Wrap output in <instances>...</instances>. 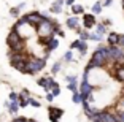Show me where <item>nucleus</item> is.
Returning <instances> with one entry per match:
<instances>
[{"label":"nucleus","mask_w":124,"mask_h":122,"mask_svg":"<svg viewBox=\"0 0 124 122\" xmlns=\"http://www.w3.org/2000/svg\"><path fill=\"white\" fill-rule=\"evenodd\" d=\"M103 24H105V25H110V24H111V21H110V19H105V21H103Z\"/></svg>","instance_id":"58836bf2"},{"label":"nucleus","mask_w":124,"mask_h":122,"mask_svg":"<svg viewBox=\"0 0 124 122\" xmlns=\"http://www.w3.org/2000/svg\"><path fill=\"white\" fill-rule=\"evenodd\" d=\"M27 122H37V121H33V119H27Z\"/></svg>","instance_id":"a19ab883"},{"label":"nucleus","mask_w":124,"mask_h":122,"mask_svg":"<svg viewBox=\"0 0 124 122\" xmlns=\"http://www.w3.org/2000/svg\"><path fill=\"white\" fill-rule=\"evenodd\" d=\"M95 32H97L99 35H103V33L107 32V25L105 24H97L95 25Z\"/></svg>","instance_id":"412c9836"},{"label":"nucleus","mask_w":124,"mask_h":122,"mask_svg":"<svg viewBox=\"0 0 124 122\" xmlns=\"http://www.w3.org/2000/svg\"><path fill=\"white\" fill-rule=\"evenodd\" d=\"M116 116H118V121H119V122H124V111L116 113Z\"/></svg>","instance_id":"473e14b6"},{"label":"nucleus","mask_w":124,"mask_h":122,"mask_svg":"<svg viewBox=\"0 0 124 122\" xmlns=\"http://www.w3.org/2000/svg\"><path fill=\"white\" fill-rule=\"evenodd\" d=\"M78 51H80L81 54H86V51H88V44H86V41H83V40L80 41V46H78Z\"/></svg>","instance_id":"4be33fe9"},{"label":"nucleus","mask_w":124,"mask_h":122,"mask_svg":"<svg viewBox=\"0 0 124 122\" xmlns=\"http://www.w3.org/2000/svg\"><path fill=\"white\" fill-rule=\"evenodd\" d=\"M121 111H124V95L121 97V100L116 103V113H121Z\"/></svg>","instance_id":"5701e85b"},{"label":"nucleus","mask_w":124,"mask_h":122,"mask_svg":"<svg viewBox=\"0 0 124 122\" xmlns=\"http://www.w3.org/2000/svg\"><path fill=\"white\" fill-rule=\"evenodd\" d=\"M102 5H103V7H111V5H113V0H105Z\"/></svg>","instance_id":"f704fd0d"},{"label":"nucleus","mask_w":124,"mask_h":122,"mask_svg":"<svg viewBox=\"0 0 124 122\" xmlns=\"http://www.w3.org/2000/svg\"><path fill=\"white\" fill-rule=\"evenodd\" d=\"M119 44V33L110 32L108 33V46H118Z\"/></svg>","instance_id":"f8f14e48"},{"label":"nucleus","mask_w":124,"mask_h":122,"mask_svg":"<svg viewBox=\"0 0 124 122\" xmlns=\"http://www.w3.org/2000/svg\"><path fill=\"white\" fill-rule=\"evenodd\" d=\"M119 46L124 48V35L123 33H119Z\"/></svg>","instance_id":"c9c22d12"},{"label":"nucleus","mask_w":124,"mask_h":122,"mask_svg":"<svg viewBox=\"0 0 124 122\" xmlns=\"http://www.w3.org/2000/svg\"><path fill=\"white\" fill-rule=\"evenodd\" d=\"M99 117H100V121H102V122H119L116 114L107 111V109H103V111L99 113Z\"/></svg>","instance_id":"6e6552de"},{"label":"nucleus","mask_w":124,"mask_h":122,"mask_svg":"<svg viewBox=\"0 0 124 122\" xmlns=\"http://www.w3.org/2000/svg\"><path fill=\"white\" fill-rule=\"evenodd\" d=\"M57 25L51 21V19H45L38 27H37V33L40 38H48V36H54V33L57 32Z\"/></svg>","instance_id":"7ed1b4c3"},{"label":"nucleus","mask_w":124,"mask_h":122,"mask_svg":"<svg viewBox=\"0 0 124 122\" xmlns=\"http://www.w3.org/2000/svg\"><path fill=\"white\" fill-rule=\"evenodd\" d=\"M7 44L11 51H16V52H22L24 48H26V38H22L16 30H11L10 35L7 36Z\"/></svg>","instance_id":"f03ea898"},{"label":"nucleus","mask_w":124,"mask_h":122,"mask_svg":"<svg viewBox=\"0 0 124 122\" xmlns=\"http://www.w3.org/2000/svg\"><path fill=\"white\" fill-rule=\"evenodd\" d=\"M64 114V111H62L61 108H53L49 106V121L51 122H59V117Z\"/></svg>","instance_id":"9d476101"},{"label":"nucleus","mask_w":124,"mask_h":122,"mask_svg":"<svg viewBox=\"0 0 124 122\" xmlns=\"http://www.w3.org/2000/svg\"><path fill=\"white\" fill-rule=\"evenodd\" d=\"M113 78L116 79V81H119V83H124V65L123 67H119V68H113Z\"/></svg>","instance_id":"9b49d317"},{"label":"nucleus","mask_w":124,"mask_h":122,"mask_svg":"<svg viewBox=\"0 0 124 122\" xmlns=\"http://www.w3.org/2000/svg\"><path fill=\"white\" fill-rule=\"evenodd\" d=\"M67 27H69V29H75L77 30L78 27H80V19L77 18V16H72V18H69L67 19Z\"/></svg>","instance_id":"ddd939ff"},{"label":"nucleus","mask_w":124,"mask_h":122,"mask_svg":"<svg viewBox=\"0 0 124 122\" xmlns=\"http://www.w3.org/2000/svg\"><path fill=\"white\" fill-rule=\"evenodd\" d=\"M77 32H78V35H80V40H83V41L89 40V33L86 32V30H81L80 27H78V29H77Z\"/></svg>","instance_id":"aec40b11"},{"label":"nucleus","mask_w":124,"mask_h":122,"mask_svg":"<svg viewBox=\"0 0 124 122\" xmlns=\"http://www.w3.org/2000/svg\"><path fill=\"white\" fill-rule=\"evenodd\" d=\"M59 70H61V62H56V64L53 65V68H51V73L56 75V73H59Z\"/></svg>","instance_id":"bb28decb"},{"label":"nucleus","mask_w":124,"mask_h":122,"mask_svg":"<svg viewBox=\"0 0 124 122\" xmlns=\"http://www.w3.org/2000/svg\"><path fill=\"white\" fill-rule=\"evenodd\" d=\"M41 43L45 44V48H46L48 51H54V49H57V46H59V40L54 38V36H48V38H43Z\"/></svg>","instance_id":"0eeeda50"},{"label":"nucleus","mask_w":124,"mask_h":122,"mask_svg":"<svg viewBox=\"0 0 124 122\" xmlns=\"http://www.w3.org/2000/svg\"><path fill=\"white\" fill-rule=\"evenodd\" d=\"M5 106L8 108V111H10L11 114H16V113H18V109L21 108L18 101H7V103H5Z\"/></svg>","instance_id":"4468645a"},{"label":"nucleus","mask_w":124,"mask_h":122,"mask_svg":"<svg viewBox=\"0 0 124 122\" xmlns=\"http://www.w3.org/2000/svg\"><path fill=\"white\" fill-rule=\"evenodd\" d=\"M46 100L48 101H53V100H54V95H53V93H48V95H46Z\"/></svg>","instance_id":"e433bc0d"},{"label":"nucleus","mask_w":124,"mask_h":122,"mask_svg":"<svg viewBox=\"0 0 124 122\" xmlns=\"http://www.w3.org/2000/svg\"><path fill=\"white\" fill-rule=\"evenodd\" d=\"M67 89L72 90V92H77V90H78V84H77V81H73V83H69Z\"/></svg>","instance_id":"a878e982"},{"label":"nucleus","mask_w":124,"mask_h":122,"mask_svg":"<svg viewBox=\"0 0 124 122\" xmlns=\"http://www.w3.org/2000/svg\"><path fill=\"white\" fill-rule=\"evenodd\" d=\"M10 101H18V103H19V95L16 92H11L10 93Z\"/></svg>","instance_id":"c85d7f7f"},{"label":"nucleus","mask_w":124,"mask_h":122,"mask_svg":"<svg viewBox=\"0 0 124 122\" xmlns=\"http://www.w3.org/2000/svg\"><path fill=\"white\" fill-rule=\"evenodd\" d=\"M22 19L26 22H29L32 27H38L45 19H48V16H46V13H37V11H33V13H29V14H24Z\"/></svg>","instance_id":"20e7f679"},{"label":"nucleus","mask_w":124,"mask_h":122,"mask_svg":"<svg viewBox=\"0 0 124 122\" xmlns=\"http://www.w3.org/2000/svg\"><path fill=\"white\" fill-rule=\"evenodd\" d=\"M73 2H75V0H65V3H67V5H73Z\"/></svg>","instance_id":"ea45409f"},{"label":"nucleus","mask_w":124,"mask_h":122,"mask_svg":"<svg viewBox=\"0 0 124 122\" xmlns=\"http://www.w3.org/2000/svg\"><path fill=\"white\" fill-rule=\"evenodd\" d=\"M92 92H94V86H92L91 83H89L88 79H83L80 84V93H81V97H83V101L86 100H91L92 98Z\"/></svg>","instance_id":"423d86ee"},{"label":"nucleus","mask_w":124,"mask_h":122,"mask_svg":"<svg viewBox=\"0 0 124 122\" xmlns=\"http://www.w3.org/2000/svg\"><path fill=\"white\" fill-rule=\"evenodd\" d=\"M107 64H110V46L100 44V46L92 52V57H91V60H89L88 67H86V70L92 72L94 68H103Z\"/></svg>","instance_id":"f257e3e1"},{"label":"nucleus","mask_w":124,"mask_h":122,"mask_svg":"<svg viewBox=\"0 0 124 122\" xmlns=\"http://www.w3.org/2000/svg\"><path fill=\"white\" fill-rule=\"evenodd\" d=\"M72 101L73 103H77V105H80V103H83V97H81V93L78 92H73V95H72Z\"/></svg>","instance_id":"f3484780"},{"label":"nucleus","mask_w":124,"mask_h":122,"mask_svg":"<svg viewBox=\"0 0 124 122\" xmlns=\"http://www.w3.org/2000/svg\"><path fill=\"white\" fill-rule=\"evenodd\" d=\"M37 83H38V86L45 87V89H49V78H40Z\"/></svg>","instance_id":"6ab92c4d"},{"label":"nucleus","mask_w":124,"mask_h":122,"mask_svg":"<svg viewBox=\"0 0 124 122\" xmlns=\"http://www.w3.org/2000/svg\"><path fill=\"white\" fill-rule=\"evenodd\" d=\"M102 8H103L102 2H95V3L92 5L91 11H92V13H94V14H100V13H102Z\"/></svg>","instance_id":"dca6fc26"},{"label":"nucleus","mask_w":124,"mask_h":122,"mask_svg":"<svg viewBox=\"0 0 124 122\" xmlns=\"http://www.w3.org/2000/svg\"><path fill=\"white\" fill-rule=\"evenodd\" d=\"M65 0H56V3L51 7V11L53 13H61L62 11V3H64Z\"/></svg>","instance_id":"2eb2a0df"},{"label":"nucleus","mask_w":124,"mask_h":122,"mask_svg":"<svg viewBox=\"0 0 124 122\" xmlns=\"http://www.w3.org/2000/svg\"><path fill=\"white\" fill-rule=\"evenodd\" d=\"M29 73L30 75H35V73L41 72L45 68V59L41 57H29Z\"/></svg>","instance_id":"39448f33"},{"label":"nucleus","mask_w":124,"mask_h":122,"mask_svg":"<svg viewBox=\"0 0 124 122\" xmlns=\"http://www.w3.org/2000/svg\"><path fill=\"white\" fill-rule=\"evenodd\" d=\"M10 13H11L13 16H18V13H19V8H11V10H10Z\"/></svg>","instance_id":"72a5a7b5"},{"label":"nucleus","mask_w":124,"mask_h":122,"mask_svg":"<svg viewBox=\"0 0 124 122\" xmlns=\"http://www.w3.org/2000/svg\"><path fill=\"white\" fill-rule=\"evenodd\" d=\"M80 41H81V40H77V41H73V43L70 44V48H72V49H78V46H80Z\"/></svg>","instance_id":"7c9ffc66"},{"label":"nucleus","mask_w":124,"mask_h":122,"mask_svg":"<svg viewBox=\"0 0 124 122\" xmlns=\"http://www.w3.org/2000/svg\"><path fill=\"white\" fill-rule=\"evenodd\" d=\"M83 24H84V27H86V29H92L94 25H97L94 13H91V14H83Z\"/></svg>","instance_id":"1a4fd4ad"},{"label":"nucleus","mask_w":124,"mask_h":122,"mask_svg":"<svg viewBox=\"0 0 124 122\" xmlns=\"http://www.w3.org/2000/svg\"><path fill=\"white\" fill-rule=\"evenodd\" d=\"M11 122H18V121H16V119H15V121H11Z\"/></svg>","instance_id":"37998d69"},{"label":"nucleus","mask_w":124,"mask_h":122,"mask_svg":"<svg viewBox=\"0 0 124 122\" xmlns=\"http://www.w3.org/2000/svg\"><path fill=\"white\" fill-rule=\"evenodd\" d=\"M121 2H123V10H124V0H121Z\"/></svg>","instance_id":"79ce46f5"},{"label":"nucleus","mask_w":124,"mask_h":122,"mask_svg":"<svg viewBox=\"0 0 124 122\" xmlns=\"http://www.w3.org/2000/svg\"><path fill=\"white\" fill-rule=\"evenodd\" d=\"M29 105H32V106H35V108H38V106H40V103H38V101H37V100H33V98H30V97H29Z\"/></svg>","instance_id":"c756f323"},{"label":"nucleus","mask_w":124,"mask_h":122,"mask_svg":"<svg viewBox=\"0 0 124 122\" xmlns=\"http://www.w3.org/2000/svg\"><path fill=\"white\" fill-rule=\"evenodd\" d=\"M92 122H102V121H100V117H99V114H97V116H95V117H94V119H92Z\"/></svg>","instance_id":"4c0bfd02"},{"label":"nucleus","mask_w":124,"mask_h":122,"mask_svg":"<svg viewBox=\"0 0 124 122\" xmlns=\"http://www.w3.org/2000/svg\"><path fill=\"white\" fill-rule=\"evenodd\" d=\"M89 40H92V41H102V35H99L97 32L89 33Z\"/></svg>","instance_id":"b1692460"},{"label":"nucleus","mask_w":124,"mask_h":122,"mask_svg":"<svg viewBox=\"0 0 124 122\" xmlns=\"http://www.w3.org/2000/svg\"><path fill=\"white\" fill-rule=\"evenodd\" d=\"M72 13H73V14H83L84 8L81 7V5H75V3H73L72 5Z\"/></svg>","instance_id":"a211bd4d"},{"label":"nucleus","mask_w":124,"mask_h":122,"mask_svg":"<svg viewBox=\"0 0 124 122\" xmlns=\"http://www.w3.org/2000/svg\"><path fill=\"white\" fill-rule=\"evenodd\" d=\"M51 93L54 95V97H57L59 93H61V87H59V84H57V83H56L54 86H53V89H51Z\"/></svg>","instance_id":"393cba45"},{"label":"nucleus","mask_w":124,"mask_h":122,"mask_svg":"<svg viewBox=\"0 0 124 122\" xmlns=\"http://www.w3.org/2000/svg\"><path fill=\"white\" fill-rule=\"evenodd\" d=\"M65 81H67V83H73V81H77V76H72V75H69V76L65 78Z\"/></svg>","instance_id":"2f4dec72"},{"label":"nucleus","mask_w":124,"mask_h":122,"mask_svg":"<svg viewBox=\"0 0 124 122\" xmlns=\"http://www.w3.org/2000/svg\"><path fill=\"white\" fill-rule=\"evenodd\" d=\"M72 59H73L72 51H67V52H65V56H64V60H65V62H72Z\"/></svg>","instance_id":"cd10ccee"}]
</instances>
